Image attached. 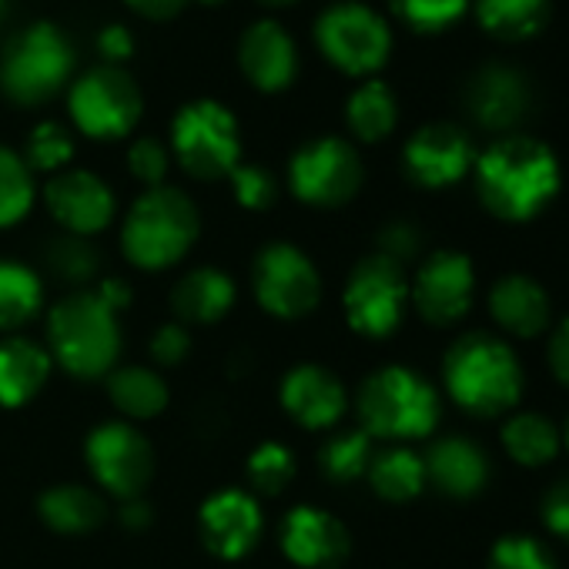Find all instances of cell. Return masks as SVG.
<instances>
[{"mask_svg": "<svg viewBox=\"0 0 569 569\" xmlns=\"http://www.w3.org/2000/svg\"><path fill=\"white\" fill-rule=\"evenodd\" d=\"M44 346L68 376L84 382L108 379L124 352L121 312L98 289L68 292L48 312Z\"/></svg>", "mask_w": 569, "mask_h": 569, "instance_id": "obj_1", "label": "cell"}, {"mask_svg": "<svg viewBox=\"0 0 569 569\" xmlns=\"http://www.w3.org/2000/svg\"><path fill=\"white\" fill-rule=\"evenodd\" d=\"M482 204L502 221H529L559 191L556 154L532 138H506L476 161Z\"/></svg>", "mask_w": 569, "mask_h": 569, "instance_id": "obj_2", "label": "cell"}, {"mask_svg": "<svg viewBox=\"0 0 569 569\" xmlns=\"http://www.w3.org/2000/svg\"><path fill=\"white\" fill-rule=\"evenodd\" d=\"M201 234L198 204L171 184L138 194L121 221V251L141 271H164L184 261Z\"/></svg>", "mask_w": 569, "mask_h": 569, "instance_id": "obj_3", "label": "cell"}, {"mask_svg": "<svg viewBox=\"0 0 569 569\" xmlns=\"http://www.w3.org/2000/svg\"><path fill=\"white\" fill-rule=\"evenodd\" d=\"M359 429L376 442L406 446L426 439L439 426V392L426 376L409 366H386L376 369L356 392Z\"/></svg>", "mask_w": 569, "mask_h": 569, "instance_id": "obj_4", "label": "cell"}, {"mask_svg": "<svg viewBox=\"0 0 569 569\" xmlns=\"http://www.w3.org/2000/svg\"><path fill=\"white\" fill-rule=\"evenodd\" d=\"M449 399L472 416H499L522 396V369L516 352L486 332H469L452 342L442 362Z\"/></svg>", "mask_w": 569, "mask_h": 569, "instance_id": "obj_5", "label": "cell"}, {"mask_svg": "<svg viewBox=\"0 0 569 569\" xmlns=\"http://www.w3.org/2000/svg\"><path fill=\"white\" fill-rule=\"evenodd\" d=\"M74 48L71 38L41 21L11 38L0 54V91L18 108L51 104L74 78Z\"/></svg>", "mask_w": 569, "mask_h": 569, "instance_id": "obj_6", "label": "cell"}, {"mask_svg": "<svg viewBox=\"0 0 569 569\" xmlns=\"http://www.w3.org/2000/svg\"><path fill=\"white\" fill-rule=\"evenodd\" d=\"M168 151L194 181L228 178L241 164V131L234 114L218 101H191L171 121Z\"/></svg>", "mask_w": 569, "mask_h": 569, "instance_id": "obj_7", "label": "cell"}, {"mask_svg": "<svg viewBox=\"0 0 569 569\" xmlns=\"http://www.w3.org/2000/svg\"><path fill=\"white\" fill-rule=\"evenodd\" d=\"M251 296L271 319L299 322L322 302V274L292 241H268L251 258Z\"/></svg>", "mask_w": 569, "mask_h": 569, "instance_id": "obj_8", "label": "cell"}, {"mask_svg": "<svg viewBox=\"0 0 569 569\" xmlns=\"http://www.w3.org/2000/svg\"><path fill=\"white\" fill-rule=\"evenodd\" d=\"M409 309V281L399 261L386 254L362 258L342 289V312L352 332L366 339H389L399 332Z\"/></svg>", "mask_w": 569, "mask_h": 569, "instance_id": "obj_9", "label": "cell"}, {"mask_svg": "<svg viewBox=\"0 0 569 569\" xmlns=\"http://www.w3.org/2000/svg\"><path fill=\"white\" fill-rule=\"evenodd\" d=\"M141 111H144V98L138 81L114 64L91 68L71 84L68 94V114L74 128L94 141L128 138L141 121Z\"/></svg>", "mask_w": 569, "mask_h": 569, "instance_id": "obj_10", "label": "cell"}, {"mask_svg": "<svg viewBox=\"0 0 569 569\" xmlns=\"http://www.w3.org/2000/svg\"><path fill=\"white\" fill-rule=\"evenodd\" d=\"M316 44L332 68L352 78H366L389 61L392 31L372 8L342 0V4H332L319 14Z\"/></svg>", "mask_w": 569, "mask_h": 569, "instance_id": "obj_11", "label": "cell"}, {"mask_svg": "<svg viewBox=\"0 0 569 569\" xmlns=\"http://www.w3.org/2000/svg\"><path fill=\"white\" fill-rule=\"evenodd\" d=\"M362 181L359 151L336 134L306 141L289 158V191L309 208H342L359 194Z\"/></svg>", "mask_w": 569, "mask_h": 569, "instance_id": "obj_12", "label": "cell"}, {"mask_svg": "<svg viewBox=\"0 0 569 569\" xmlns=\"http://www.w3.org/2000/svg\"><path fill=\"white\" fill-rule=\"evenodd\" d=\"M84 462L91 479L114 499L144 496L154 479V446L148 436L124 419L98 422L84 439Z\"/></svg>", "mask_w": 569, "mask_h": 569, "instance_id": "obj_13", "label": "cell"}, {"mask_svg": "<svg viewBox=\"0 0 569 569\" xmlns=\"http://www.w3.org/2000/svg\"><path fill=\"white\" fill-rule=\"evenodd\" d=\"M472 296H476V274H472V261L462 251H432L419 264L409 284V302L436 329L466 319V312L472 309Z\"/></svg>", "mask_w": 569, "mask_h": 569, "instance_id": "obj_14", "label": "cell"}, {"mask_svg": "<svg viewBox=\"0 0 569 569\" xmlns=\"http://www.w3.org/2000/svg\"><path fill=\"white\" fill-rule=\"evenodd\" d=\"M261 532L264 512L258 496H251L248 489H214L198 509V536L204 549L224 562L244 559L261 542Z\"/></svg>", "mask_w": 569, "mask_h": 569, "instance_id": "obj_15", "label": "cell"}, {"mask_svg": "<svg viewBox=\"0 0 569 569\" xmlns=\"http://www.w3.org/2000/svg\"><path fill=\"white\" fill-rule=\"evenodd\" d=\"M278 549L302 569H339L352 552V536L339 516L322 506H292L278 522Z\"/></svg>", "mask_w": 569, "mask_h": 569, "instance_id": "obj_16", "label": "cell"}, {"mask_svg": "<svg viewBox=\"0 0 569 569\" xmlns=\"http://www.w3.org/2000/svg\"><path fill=\"white\" fill-rule=\"evenodd\" d=\"M44 204L64 234H81V238L101 234L118 214V198L111 184L84 168H64L51 174L44 184Z\"/></svg>", "mask_w": 569, "mask_h": 569, "instance_id": "obj_17", "label": "cell"}, {"mask_svg": "<svg viewBox=\"0 0 569 569\" xmlns=\"http://www.w3.org/2000/svg\"><path fill=\"white\" fill-rule=\"evenodd\" d=\"M278 402H281L284 416L309 432L336 429L342 422V416L349 412L346 382L332 369L316 366V362L292 366L281 376Z\"/></svg>", "mask_w": 569, "mask_h": 569, "instance_id": "obj_18", "label": "cell"}, {"mask_svg": "<svg viewBox=\"0 0 569 569\" xmlns=\"http://www.w3.org/2000/svg\"><path fill=\"white\" fill-rule=\"evenodd\" d=\"M406 171L416 184L422 188H449L456 181L466 178V171L472 168L476 154L472 144L466 138V131H459L456 124H426L419 128L409 144H406Z\"/></svg>", "mask_w": 569, "mask_h": 569, "instance_id": "obj_19", "label": "cell"}, {"mask_svg": "<svg viewBox=\"0 0 569 569\" xmlns=\"http://www.w3.org/2000/svg\"><path fill=\"white\" fill-rule=\"evenodd\" d=\"M238 68L264 94L292 88V81L299 78V51L292 34L278 21L251 24L238 41Z\"/></svg>", "mask_w": 569, "mask_h": 569, "instance_id": "obj_20", "label": "cell"}, {"mask_svg": "<svg viewBox=\"0 0 569 569\" xmlns=\"http://www.w3.org/2000/svg\"><path fill=\"white\" fill-rule=\"evenodd\" d=\"M238 302L234 278L218 264L184 271L171 289V312L181 326H218Z\"/></svg>", "mask_w": 569, "mask_h": 569, "instance_id": "obj_21", "label": "cell"}, {"mask_svg": "<svg viewBox=\"0 0 569 569\" xmlns=\"http://www.w3.org/2000/svg\"><path fill=\"white\" fill-rule=\"evenodd\" d=\"M54 372V359L44 342L21 336L0 339V406L21 409L41 396Z\"/></svg>", "mask_w": 569, "mask_h": 569, "instance_id": "obj_22", "label": "cell"}, {"mask_svg": "<svg viewBox=\"0 0 569 569\" xmlns=\"http://www.w3.org/2000/svg\"><path fill=\"white\" fill-rule=\"evenodd\" d=\"M422 462H426V479L452 499H469L482 492V486L489 482L486 452L462 436L436 439L432 449L422 456Z\"/></svg>", "mask_w": 569, "mask_h": 569, "instance_id": "obj_23", "label": "cell"}, {"mask_svg": "<svg viewBox=\"0 0 569 569\" xmlns=\"http://www.w3.org/2000/svg\"><path fill=\"white\" fill-rule=\"evenodd\" d=\"M489 312L502 332L532 339L549 326V296L529 274H506L492 284Z\"/></svg>", "mask_w": 569, "mask_h": 569, "instance_id": "obj_24", "label": "cell"}, {"mask_svg": "<svg viewBox=\"0 0 569 569\" xmlns=\"http://www.w3.org/2000/svg\"><path fill=\"white\" fill-rule=\"evenodd\" d=\"M38 516L51 532L61 536H88L104 526L108 502L98 489L84 482H58L48 486L38 499Z\"/></svg>", "mask_w": 569, "mask_h": 569, "instance_id": "obj_25", "label": "cell"}, {"mask_svg": "<svg viewBox=\"0 0 569 569\" xmlns=\"http://www.w3.org/2000/svg\"><path fill=\"white\" fill-rule=\"evenodd\" d=\"M529 108L526 81L509 68H486L469 88V111L482 128H512Z\"/></svg>", "mask_w": 569, "mask_h": 569, "instance_id": "obj_26", "label": "cell"}, {"mask_svg": "<svg viewBox=\"0 0 569 569\" xmlns=\"http://www.w3.org/2000/svg\"><path fill=\"white\" fill-rule=\"evenodd\" d=\"M108 399L124 422H148L168 409L171 389L151 366H118L108 376Z\"/></svg>", "mask_w": 569, "mask_h": 569, "instance_id": "obj_27", "label": "cell"}, {"mask_svg": "<svg viewBox=\"0 0 569 569\" xmlns=\"http://www.w3.org/2000/svg\"><path fill=\"white\" fill-rule=\"evenodd\" d=\"M41 312L44 278L18 258H0V339L21 336Z\"/></svg>", "mask_w": 569, "mask_h": 569, "instance_id": "obj_28", "label": "cell"}, {"mask_svg": "<svg viewBox=\"0 0 569 569\" xmlns=\"http://www.w3.org/2000/svg\"><path fill=\"white\" fill-rule=\"evenodd\" d=\"M369 486L376 496H382L386 502H409L416 499L429 479H426V462L419 452H412L409 446H389V449H379L369 462V472H366Z\"/></svg>", "mask_w": 569, "mask_h": 569, "instance_id": "obj_29", "label": "cell"}, {"mask_svg": "<svg viewBox=\"0 0 569 569\" xmlns=\"http://www.w3.org/2000/svg\"><path fill=\"white\" fill-rule=\"evenodd\" d=\"M41 261H44V268L61 284H68L71 292L94 289V284L104 278L101 274V268H104L101 248L91 238H81V234H58V238H51L44 244Z\"/></svg>", "mask_w": 569, "mask_h": 569, "instance_id": "obj_30", "label": "cell"}, {"mask_svg": "<svg viewBox=\"0 0 569 569\" xmlns=\"http://www.w3.org/2000/svg\"><path fill=\"white\" fill-rule=\"evenodd\" d=\"M346 121H349V131L366 144H376V141L389 138L396 131V121H399V104H396V94L389 91V84L366 81L349 98Z\"/></svg>", "mask_w": 569, "mask_h": 569, "instance_id": "obj_31", "label": "cell"}, {"mask_svg": "<svg viewBox=\"0 0 569 569\" xmlns=\"http://www.w3.org/2000/svg\"><path fill=\"white\" fill-rule=\"evenodd\" d=\"M479 24L502 41H522L542 31L549 4L546 0H476Z\"/></svg>", "mask_w": 569, "mask_h": 569, "instance_id": "obj_32", "label": "cell"}, {"mask_svg": "<svg viewBox=\"0 0 569 569\" xmlns=\"http://www.w3.org/2000/svg\"><path fill=\"white\" fill-rule=\"evenodd\" d=\"M376 449L372 439L362 429H339L336 436H329L319 449V469L329 482L346 486L356 479H366L369 462H372Z\"/></svg>", "mask_w": 569, "mask_h": 569, "instance_id": "obj_33", "label": "cell"}, {"mask_svg": "<svg viewBox=\"0 0 569 569\" xmlns=\"http://www.w3.org/2000/svg\"><path fill=\"white\" fill-rule=\"evenodd\" d=\"M296 472H299L296 452L278 439L258 442L244 459V479L251 496H281L292 486Z\"/></svg>", "mask_w": 569, "mask_h": 569, "instance_id": "obj_34", "label": "cell"}, {"mask_svg": "<svg viewBox=\"0 0 569 569\" xmlns=\"http://www.w3.org/2000/svg\"><path fill=\"white\" fill-rule=\"evenodd\" d=\"M502 446L519 466H546L559 452V432L536 412H519L502 429Z\"/></svg>", "mask_w": 569, "mask_h": 569, "instance_id": "obj_35", "label": "cell"}, {"mask_svg": "<svg viewBox=\"0 0 569 569\" xmlns=\"http://www.w3.org/2000/svg\"><path fill=\"white\" fill-rule=\"evenodd\" d=\"M34 198H38L34 171L14 148L0 144V231L21 224L34 208Z\"/></svg>", "mask_w": 569, "mask_h": 569, "instance_id": "obj_36", "label": "cell"}, {"mask_svg": "<svg viewBox=\"0 0 569 569\" xmlns=\"http://www.w3.org/2000/svg\"><path fill=\"white\" fill-rule=\"evenodd\" d=\"M21 158L28 161V168L34 174H58L74 158V134L58 121H41L28 134V144H24Z\"/></svg>", "mask_w": 569, "mask_h": 569, "instance_id": "obj_37", "label": "cell"}, {"mask_svg": "<svg viewBox=\"0 0 569 569\" xmlns=\"http://www.w3.org/2000/svg\"><path fill=\"white\" fill-rule=\"evenodd\" d=\"M389 4L412 31L439 34L466 14L469 0H389Z\"/></svg>", "mask_w": 569, "mask_h": 569, "instance_id": "obj_38", "label": "cell"}, {"mask_svg": "<svg viewBox=\"0 0 569 569\" xmlns=\"http://www.w3.org/2000/svg\"><path fill=\"white\" fill-rule=\"evenodd\" d=\"M231 194L244 211H268L278 201V178L254 161H241L231 174Z\"/></svg>", "mask_w": 569, "mask_h": 569, "instance_id": "obj_39", "label": "cell"}, {"mask_svg": "<svg viewBox=\"0 0 569 569\" xmlns=\"http://www.w3.org/2000/svg\"><path fill=\"white\" fill-rule=\"evenodd\" d=\"M168 168H171V151L158 138H138L128 148V171L144 188H161L168 178Z\"/></svg>", "mask_w": 569, "mask_h": 569, "instance_id": "obj_40", "label": "cell"}, {"mask_svg": "<svg viewBox=\"0 0 569 569\" xmlns=\"http://www.w3.org/2000/svg\"><path fill=\"white\" fill-rule=\"evenodd\" d=\"M489 569H556L549 552L529 536H506L492 546Z\"/></svg>", "mask_w": 569, "mask_h": 569, "instance_id": "obj_41", "label": "cell"}, {"mask_svg": "<svg viewBox=\"0 0 569 569\" xmlns=\"http://www.w3.org/2000/svg\"><path fill=\"white\" fill-rule=\"evenodd\" d=\"M148 352H151V362L161 366V369L181 366V362L191 356V332H188V326H181V322H164V326H158V329L151 332Z\"/></svg>", "mask_w": 569, "mask_h": 569, "instance_id": "obj_42", "label": "cell"}, {"mask_svg": "<svg viewBox=\"0 0 569 569\" xmlns=\"http://www.w3.org/2000/svg\"><path fill=\"white\" fill-rule=\"evenodd\" d=\"M379 254L392 258V261H409L419 254V231L409 221H392L379 231Z\"/></svg>", "mask_w": 569, "mask_h": 569, "instance_id": "obj_43", "label": "cell"}, {"mask_svg": "<svg viewBox=\"0 0 569 569\" xmlns=\"http://www.w3.org/2000/svg\"><path fill=\"white\" fill-rule=\"evenodd\" d=\"M542 512H546V526H549L559 539L569 542V479H562V482L546 496Z\"/></svg>", "mask_w": 569, "mask_h": 569, "instance_id": "obj_44", "label": "cell"}, {"mask_svg": "<svg viewBox=\"0 0 569 569\" xmlns=\"http://www.w3.org/2000/svg\"><path fill=\"white\" fill-rule=\"evenodd\" d=\"M98 51H101V58H104L108 64L118 68L121 61H128V58L134 54V41H131L128 28L111 24V28H104V31L98 34Z\"/></svg>", "mask_w": 569, "mask_h": 569, "instance_id": "obj_45", "label": "cell"}, {"mask_svg": "<svg viewBox=\"0 0 569 569\" xmlns=\"http://www.w3.org/2000/svg\"><path fill=\"white\" fill-rule=\"evenodd\" d=\"M549 366L556 372V379L562 386H569V319L552 332V342H549Z\"/></svg>", "mask_w": 569, "mask_h": 569, "instance_id": "obj_46", "label": "cell"}, {"mask_svg": "<svg viewBox=\"0 0 569 569\" xmlns=\"http://www.w3.org/2000/svg\"><path fill=\"white\" fill-rule=\"evenodd\" d=\"M124 4L148 21H171L184 11L188 0H124Z\"/></svg>", "mask_w": 569, "mask_h": 569, "instance_id": "obj_47", "label": "cell"}, {"mask_svg": "<svg viewBox=\"0 0 569 569\" xmlns=\"http://www.w3.org/2000/svg\"><path fill=\"white\" fill-rule=\"evenodd\" d=\"M118 519H121V526H124V529L141 532V529H148V526H151L154 512H151V502H148L144 496H134V499H124V502H121Z\"/></svg>", "mask_w": 569, "mask_h": 569, "instance_id": "obj_48", "label": "cell"}, {"mask_svg": "<svg viewBox=\"0 0 569 569\" xmlns=\"http://www.w3.org/2000/svg\"><path fill=\"white\" fill-rule=\"evenodd\" d=\"M258 4H264V8H292V4H299V0H258Z\"/></svg>", "mask_w": 569, "mask_h": 569, "instance_id": "obj_49", "label": "cell"}, {"mask_svg": "<svg viewBox=\"0 0 569 569\" xmlns=\"http://www.w3.org/2000/svg\"><path fill=\"white\" fill-rule=\"evenodd\" d=\"M8 11H11V0H0V24H4Z\"/></svg>", "mask_w": 569, "mask_h": 569, "instance_id": "obj_50", "label": "cell"}, {"mask_svg": "<svg viewBox=\"0 0 569 569\" xmlns=\"http://www.w3.org/2000/svg\"><path fill=\"white\" fill-rule=\"evenodd\" d=\"M201 4H221V0H201Z\"/></svg>", "mask_w": 569, "mask_h": 569, "instance_id": "obj_51", "label": "cell"}, {"mask_svg": "<svg viewBox=\"0 0 569 569\" xmlns=\"http://www.w3.org/2000/svg\"><path fill=\"white\" fill-rule=\"evenodd\" d=\"M562 436H566V446H569V422H566V432Z\"/></svg>", "mask_w": 569, "mask_h": 569, "instance_id": "obj_52", "label": "cell"}]
</instances>
